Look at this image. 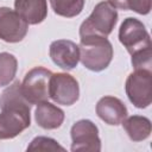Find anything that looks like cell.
<instances>
[{"instance_id":"ac0fdd59","label":"cell","mask_w":152,"mask_h":152,"mask_svg":"<svg viewBox=\"0 0 152 152\" xmlns=\"http://www.w3.org/2000/svg\"><path fill=\"white\" fill-rule=\"evenodd\" d=\"M64 151L55 139L48 137H36L27 146V151Z\"/></svg>"},{"instance_id":"9a60e30c","label":"cell","mask_w":152,"mask_h":152,"mask_svg":"<svg viewBox=\"0 0 152 152\" xmlns=\"http://www.w3.org/2000/svg\"><path fill=\"white\" fill-rule=\"evenodd\" d=\"M51 8L57 15L64 18H74L78 15L83 7L84 0H49Z\"/></svg>"},{"instance_id":"4fadbf2b","label":"cell","mask_w":152,"mask_h":152,"mask_svg":"<svg viewBox=\"0 0 152 152\" xmlns=\"http://www.w3.org/2000/svg\"><path fill=\"white\" fill-rule=\"evenodd\" d=\"M34 119L39 127L44 129H56L61 127L64 121V112L57 106L48 101H43L37 103Z\"/></svg>"},{"instance_id":"ba28073f","label":"cell","mask_w":152,"mask_h":152,"mask_svg":"<svg viewBox=\"0 0 152 152\" xmlns=\"http://www.w3.org/2000/svg\"><path fill=\"white\" fill-rule=\"evenodd\" d=\"M71 134V151H101V140L99 137V128L94 122L87 119L76 121L70 131Z\"/></svg>"},{"instance_id":"7c38bea8","label":"cell","mask_w":152,"mask_h":152,"mask_svg":"<svg viewBox=\"0 0 152 152\" xmlns=\"http://www.w3.org/2000/svg\"><path fill=\"white\" fill-rule=\"evenodd\" d=\"M15 12L30 25H37L44 21L48 15L46 0H15Z\"/></svg>"},{"instance_id":"7a4b0ae2","label":"cell","mask_w":152,"mask_h":152,"mask_svg":"<svg viewBox=\"0 0 152 152\" xmlns=\"http://www.w3.org/2000/svg\"><path fill=\"white\" fill-rule=\"evenodd\" d=\"M78 51L84 68L95 72L104 70L113 59V46L104 37H81Z\"/></svg>"},{"instance_id":"277c9868","label":"cell","mask_w":152,"mask_h":152,"mask_svg":"<svg viewBox=\"0 0 152 152\" xmlns=\"http://www.w3.org/2000/svg\"><path fill=\"white\" fill-rule=\"evenodd\" d=\"M52 72L43 66L31 69L20 83L23 96L30 104H37L49 99V83Z\"/></svg>"},{"instance_id":"30bf717a","label":"cell","mask_w":152,"mask_h":152,"mask_svg":"<svg viewBox=\"0 0 152 152\" xmlns=\"http://www.w3.org/2000/svg\"><path fill=\"white\" fill-rule=\"evenodd\" d=\"M49 53L52 62L64 70L74 69L80 62L78 45L68 39H58L52 42Z\"/></svg>"},{"instance_id":"5b68a950","label":"cell","mask_w":152,"mask_h":152,"mask_svg":"<svg viewBox=\"0 0 152 152\" xmlns=\"http://www.w3.org/2000/svg\"><path fill=\"white\" fill-rule=\"evenodd\" d=\"M119 40L128 53L151 48V38L145 25L137 18H126L119 28Z\"/></svg>"},{"instance_id":"52a82bcc","label":"cell","mask_w":152,"mask_h":152,"mask_svg":"<svg viewBox=\"0 0 152 152\" xmlns=\"http://www.w3.org/2000/svg\"><path fill=\"white\" fill-rule=\"evenodd\" d=\"M49 97L57 104H74L80 97L78 82L66 72L52 74L49 83Z\"/></svg>"},{"instance_id":"e0dca14e","label":"cell","mask_w":152,"mask_h":152,"mask_svg":"<svg viewBox=\"0 0 152 152\" xmlns=\"http://www.w3.org/2000/svg\"><path fill=\"white\" fill-rule=\"evenodd\" d=\"M108 2L114 7L124 11H133L139 14H148L151 11L152 0H108Z\"/></svg>"},{"instance_id":"d6986e66","label":"cell","mask_w":152,"mask_h":152,"mask_svg":"<svg viewBox=\"0 0 152 152\" xmlns=\"http://www.w3.org/2000/svg\"><path fill=\"white\" fill-rule=\"evenodd\" d=\"M152 53L151 48L137 51L132 55V65L134 70H151L152 71Z\"/></svg>"},{"instance_id":"2e32d148","label":"cell","mask_w":152,"mask_h":152,"mask_svg":"<svg viewBox=\"0 0 152 152\" xmlns=\"http://www.w3.org/2000/svg\"><path fill=\"white\" fill-rule=\"evenodd\" d=\"M18 69L17 58L8 52H0V87L8 86Z\"/></svg>"},{"instance_id":"8992f818","label":"cell","mask_w":152,"mask_h":152,"mask_svg":"<svg viewBox=\"0 0 152 152\" xmlns=\"http://www.w3.org/2000/svg\"><path fill=\"white\" fill-rule=\"evenodd\" d=\"M152 71L135 70L126 80V95L137 108H147L151 104Z\"/></svg>"},{"instance_id":"9c48e42d","label":"cell","mask_w":152,"mask_h":152,"mask_svg":"<svg viewBox=\"0 0 152 152\" xmlns=\"http://www.w3.org/2000/svg\"><path fill=\"white\" fill-rule=\"evenodd\" d=\"M28 30V24L13 10L0 7V39L6 43L21 42Z\"/></svg>"},{"instance_id":"8fae6325","label":"cell","mask_w":152,"mask_h":152,"mask_svg":"<svg viewBox=\"0 0 152 152\" xmlns=\"http://www.w3.org/2000/svg\"><path fill=\"white\" fill-rule=\"evenodd\" d=\"M96 114L106 124L118 126L127 116V108L120 99L114 96H103L96 104Z\"/></svg>"},{"instance_id":"5bb4252c","label":"cell","mask_w":152,"mask_h":152,"mask_svg":"<svg viewBox=\"0 0 152 152\" xmlns=\"http://www.w3.org/2000/svg\"><path fill=\"white\" fill-rule=\"evenodd\" d=\"M121 124L132 141H142L151 134V121L146 116L132 115L125 118Z\"/></svg>"},{"instance_id":"3957f363","label":"cell","mask_w":152,"mask_h":152,"mask_svg":"<svg viewBox=\"0 0 152 152\" xmlns=\"http://www.w3.org/2000/svg\"><path fill=\"white\" fill-rule=\"evenodd\" d=\"M118 23V12L108 1L99 2L91 14L81 24L80 37L96 36L107 38Z\"/></svg>"},{"instance_id":"6da1fadb","label":"cell","mask_w":152,"mask_h":152,"mask_svg":"<svg viewBox=\"0 0 152 152\" xmlns=\"http://www.w3.org/2000/svg\"><path fill=\"white\" fill-rule=\"evenodd\" d=\"M30 106L23 96L19 81H15L1 94L0 140L13 139L30 126Z\"/></svg>"}]
</instances>
